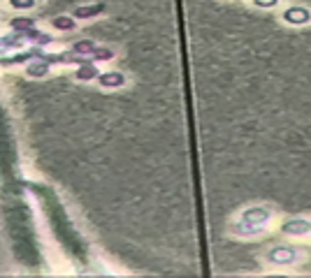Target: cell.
Instances as JSON below:
<instances>
[{"label": "cell", "instance_id": "obj_3", "mask_svg": "<svg viewBox=\"0 0 311 278\" xmlns=\"http://www.w3.org/2000/svg\"><path fill=\"white\" fill-rule=\"evenodd\" d=\"M239 218L246 220V223H253V225H267V223L274 218V213H272V209H267V206H249V209L242 211Z\"/></svg>", "mask_w": 311, "mask_h": 278}, {"label": "cell", "instance_id": "obj_8", "mask_svg": "<svg viewBox=\"0 0 311 278\" xmlns=\"http://www.w3.org/2000/svg\"><path fill=\"white\" fill-rule=\"evenodd\" d=\"M95 81H98L102 88H121V86H126V77H123L119 70H109V72H100Z\"/></svg>", "mask_w": 311, "mask_h": 278}, {"label": "cell", "instance_id": "obj_6", "mask_svg": "<svg viewBox=\"0 0 311 278\" xmlns=\"http://www.w3.org/2000/svg\"><path fill=\"white\" fill-rule=\"evenodd\" d=\"M98 65H95V60H84V63H79L75 70V79L77 81H95L98 79Z\"/></svg>", "mask_w": 311, "mask_h": 278}, {"label": "cell", "instance_id": "obj_5", "mask_svg": "<svg viewBox=\"0 0 311 278\" xmlns=\"http://www.w3.org/2000/svg\"><path fill=\"white\" fill-rule=\"evenodd\" d=\"M267 230V225H253V223H246V220H237L235 225H232V232L237 234V237H246V239H251V237H263Z\"/></svg>", "mask_w": 311, "mask_h": 278}, {"label": "cell", "instance_id": "obj_15", "mask_svg": "<svg viewBox=\"0 0 311 278\" xmlns=\"http://www.w3.org/2000/svg\"><path fill=\"white\" fill-rule=\"evenodd\" d=\"M35 26V21L33 19H28V16H16V19H12L9 21V28L14 30V33H23V30H28Z\"/></svg>", "mask_w": 311, "mask_h": 278}, {"label": "cell", "instance_id": "obj_9", "mask_svg": "<svg viewBox=\"0 0 311 278\" xmlns=\"http://www.w3.org/2000/svg\"><path fill=\"white\" fill-rule=\"evenodd\" d=\"M26 49V40L16 33V35H5L0 38V56H5L7 51H23Z\"/></svg>", "mask_w": 311, "mask_h": 278}, {"label": "cell", "instance_id": "obj_1", "mask_svg": "<svg viewBox=\"0 0 311 278\" xmlns=\"http://www.w3.org/2000/svg\"><path fill=\"white\" fill-rule=\"evenodd\" d=\"M300 260V248L295 246H276V248L267 250V262L276 264V267H290Z\"/></svg>", "mask_w": 311, "mask_h": 278}, {"label": "cell", "instance_id": "obj_14", "mask_svg": "<svg viewBox=\"0 0 311 278\" xmlns=\"http://www.w3.org/2000/svg\"><path fill=\"white\" fill-rule=\"evenodd\" d=\"M116 53H114V49H109V46H95L93 49V53L89 56L91 60H95V63H107V60H112Z\"/></svg>", "mask_w": 311, "mask_h": 278}, {"label": "cell", "instance_id": "obj_7", "mask_svg": "<svg viewBox=\"0 0 311 278\" xmlns=\"http://www.w3.org/2000/svg\"><path fill=\"white\" fill-rule=\"evenodd\" d=\"M283 234H290V237H304V234H311V220L307 218H293L283 223Z\"/></svg>", "mask_w": 311, "mask_h": 278}, {"label": "cell", "instance_id": "obj_17", "mask_svg": "<svg viewBox=\"0 0 311 278\" xmlns=\"http://www.w3.org/2000/svg\"><path fill=\"white\" fill-rule=\"evenodd\" d=\"M281 0H253V5L256 7H260V9H272V7H276Z\"/></svg>", "mask_w": 311, "mask_h": 278}, {"label": "cell", "instance_id": "obj_2", "mask_svg": "<svg viewBox=\"0 0 311 278\" xmlns=\"http://www.w3.org/2000/svg\"><path fill=\"white\" fill-rule=\"evenodd\" d=\"M281 19L290 26H307V23H311V9L302 7V5H293V7H286L281 12Z\"/></svg>", "mask_w": 311, "mask_h": 278}, {"label": "cell", "instance_id": "obj_4", "mask_svg": "<svg viewBox=\"0 0 311 278\" xmlns=\"http://www.w3.org/2000/svg\"><path fill=\"white\" fill-rule=\"evenodd\" d=\"M49 72H51V63H49L44 56L33 58L26 63V77H31V79H44Z\"/></svg>", "mask_w": 311, "mask_h": 278}, {"label": "cell", "instance_id": "obj_11", "mask_svg": "<svg viewBox=\"0 0 311 278\" xmlns=\"http://www.w3.org/2000/svg\"><path fill=\"white\" fill-rule=\"evenodd\" d=\"M19 35H21L26 42H28V40H31V42H35L38 46L51 44V38H49L46 33H42V30H38L35 26H33V28H28V30H23V33H19Z\"/></svg>", "mask_w": 311, "mask_h": 278}, {"label": "cell", "instance_id": "obj_16", "mask_svg": "<svg viewBox=\"0 0 311 278\" xmlns=\"http://www.w3.org/2000/svg\"><path fill=\"white\" fill-rule=\"evenodd\" d=\"M9 7H14V9H33V7H35V0H9Z\"/></svg>", "mask_w": 311, "mask_h": 278}, {"label": "cell", "instance_id": "obj_13", "mask_svg": "<svg viewBox=\"0 0 311 278\" xmlns=\"http://www.w3.org/2000/svg\"><path fill=\"white\" fill-rule=\"evenodd\" d=\"M95 46L98 44L93 40H77L75 44H72V53H77V56H91Z\"/></svg>", "mask_w": 311, "mask_h": 278}, {"label": "cell", "instance_id": "obj_10", "mask_svg": "<svg viewBox=\"0 0 311 278\" xmlns=\"http://www.w3.org/2000/svg\"><path fill=\"white\" fill-rule=\"evenodd\" d=\"M102 9H105V5H102V2H93V5L77 7L75 12H72V16H75V19H79V21H86V19H93V16H100V14H102Z\"/></svg>", "mask_w": 311, "mask_h": 278}, {"label": "cell", "instance_id": "obj_12", "mask_svg": "<svg viewBox=\"0 0 311 278\" xmlns=\"http://www.w3.org/2000/svg\"><path fill=\"white\" fill-rule=\"evenodd\" d=\"M51 28L61 30V33H70L77 28V19L75 16H53L51 19Z\"/></svg>", "mask_w": 311, "mask_h": 278}]
</instances>
